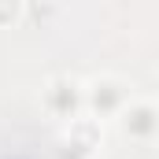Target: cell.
Here are the masks:
<instances>
[{
	"instance_id": "obj_2",
	"label": "cell",
	"mask_w": 159,
	"mask_h": 159,
	"mask_svg": "<svg viewBox=\"0 0 159 159\" xmlns=\"http://www.w3.org/2000/svg\"><path fill=\"white\" fill-rule=\"evenodd\" d=\"M100 137H104L100 119H93V115H78V119H70L67 133H63V148H67V152L74 148V156H78V159H89L96 148H100Z\"/></svg>"
},
{
	"instance_id": "obj_4",
	"label": "cell",
	"mask_w": 159,
	"mask_h": 159,
	"mask_svg": "<svg viewBox=\"0 0 159 159\" xmlns=\"http://www.w3.org/2000/svg\"><path fill=\"white\" fill-rule=\"evenodd\" d=\"M78 104H81L78 81H70V78H52L48 81V89H44V107H48V111H56V115H63V119H78V115H74Z\"/></svg>"
},
{
	"instance_id": "obj_1",
	"label": "cell",
	"mask_w": 159,
	"mask_h": 159,
	"mask_svg": "<svg viewBox=\"0 0 159 159\" xmlns=\"http://www.w3.org/2000/svg\"><path fill=\"white\" fill-rule=\"evenodd\" d=\"M85 100H89V107H93V119H119L122 111L133 104V96H129V89L115 78H100L89 85V93H85Z\"/></svg>"
},
{
	"instance_id": "obj_5",
	"label": "cell",
	"mask_w": 159,
	"mask_h": 159,
	"mask_svg": "<svg viewBox=\"0 0 159 159\" xmlns=\"http://www.w3.org/2000/svg\"><path fill=\"white\" fill-rule=\"evenodd\" d=\"M26 7H19V4H11V7H0V22H11V19H19Z\"/></svg>"
},
{
	"instance_id": "obj_3",
	"label": "cell",
	"mask_w": 159,
	"mask_h": 159,
	"mask_svg": "<svg viewBox=\"0 0 159 159\" xmlns=\"http://www.w3.org/2000/svg\"><path fill=\"white\" fill-rule=\"evenodd\" d=\"M119 122H122V129H126L129 137L148 141V137L159 133V104H152V100H133V104L119 115Z\"/></svg>"
}]
</instances>
